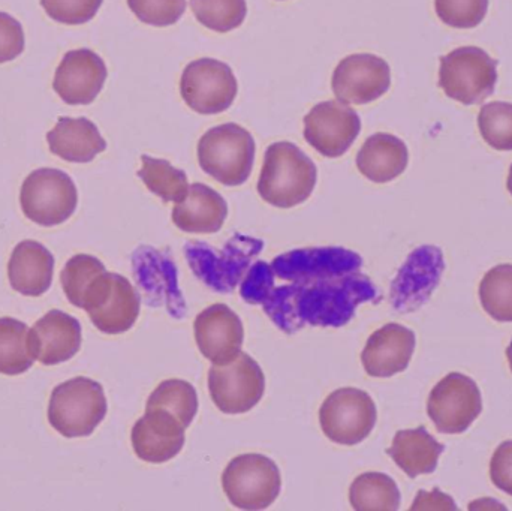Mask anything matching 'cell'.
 <instances>
[{"label": "cell", "instance_id": "cell-1", "mask_svg": "<svg viewBox=\"0 0 512 511\" xmlns=\"http://www.w3.org/2000/svg\"><path fill=\"white\" fill-rule=\"evenodd\" d=\"M378 287L361 272L309 282L274 284L262 302L270 320L286 335L304 326L343 327L354 318L358 306L378 303Z\"/></svg>", "mask_w": 512, "mask_h": 511}, {"label": "cell", "instance_id": "cell-2", "mask_svg": "<svg viewBox=\"0 0 512 511\" xmlns=\"http://www.w3.org/2000/svg\"><path fill=\"white\" fill-rule=\"evenodd\" d=\"M318 170L295 144L279 141L267 147L258 180V194L265 203L291 209L312 195Z\"/></svg>", "mask_w": 512, "mask_h": 511}, {"label": "cell", "instance_id": "cell-3", "mask_svg": "<svg viewBox=\"0 0 512 511\" xmlns=\"http://www.w3.org/2000/svg\"><path fill=\"white\" fill-rule=\"evenodd\" d=\"M262 249L261 239L236 234L221 251L197 240L186 243L183 251L192 272L204 285L216 293L228 294L242 284Z\"/></svg>", "mask_w": 512, "mask_h": 511}, {"label": "cell", "instance_id": "cell-4", "mask_svg": "<svg viewBox=\"0 0 512 511\" xmlns=\"http://www.w3.org/2000/svg\"><path fill=\"white\" fill-rule=\"evenodd\" d=\"M104 387L87 377H75L54 387L48 422L66 438L89 437L107 416Z\"/></svg>", "mask_w": 512, "mask_h": 511}, {"label": "cell", "instance_id": "cell-5", "mask_svg": "<svg viewBox=\"0 0 512 511\" xmlns=\"http://www.w3.org/2000/svg\"><path fill=\"white\" fill-rule=\"evenodd\" d=\"M255 140L236 123L209 129L198 143V162L204 173L225 186H240L251 177Z\"/></svg>", "mask_w": 512, "mask_h": 511}, {"label": "cell", "instance_id": "cell-6", "mask_svg": "<svg viewBox=\"0 0 512 511\" xmlns=\"http://www.w3.org/2000/svg\"><path fill=\"white\" fill-rule=\"evenodd\" d=\"M498 62L483 48L460 47L441 57L439 86L448 98L481 104L495 92Z\"/></svg>", "mask_w": 512, "mask_h": 511}, {"label": "cell", "instance_id": "cell-7", "mask_svg": "<svg viewBox=\"0 0 512 511\" xmlns=\"http://www.w3.org/2000/svg\"><path fill=\"white\" fill-rule=\"evenodd\" d=\"M140 308L141 296L131 282L107 270L96 276L81 300V309L105 335H120L131 330Z\"/></svg>", "mask_w": 512, "mask_h": 511}, {"label": "cell", "instance_id": "cell-8", "mask_svg": "<svg viewBox=\"0 0 512 511\" xmlns=\"http://www.w3.org/2000/svg\"><path fill=\"white\" fill-rule=\"evenodd\" d=\"M20 204L30 221L41 227H56L68 221L77 210V186L65 171L39 168L24 180Z\"/></svg>", "mask_w": 512, "mask_h": 511}, {"label": "cell", "instance_id": "cell-9", "mask_svg": "<svg viewBox=\"0 0 512 511\" xmlns=\"http://www.w3.org/2000/svg\"><path fill=\"white\" fill-rule=\"evenodd\" d=\"M222 486L230 503L240 510H264L277 500L282 488L280 471L267 456L234 458L222 474Z\"/></svg>", "mask_w": 512, "mask_h": 511}, {"label": "cell", "instance_id": "cell-10", "mask_svg": "<svg viewBox=\"0 0 512 511\" xmlns=\"http://www.w3.org/2000/svg\"><path fill=\"white\" fill-rule=\"evenodd\" d=\"M132 273L150 308H164L170 317L182 320L188 314L179 285V272L170 254L152 246H140L132 254Z\"/></svg>", "mask_w": 512, "mask_h": 511}, {"label": "cell", "instance_id": "cell-11", "mask_svg": "<svg viewBox=\"0 0 512 511\" xmlns=\"http://www.w3.org/2000/svg\"><path fill=\"white\" fill-rule=\"evenodd\" d=\"M376 419V405L369 393L351 387L331 393L319 410L325 437L342 446L363 443L375 428Z\"/></svg>", "mask_w": 512, "mask_h": 511}, {"label": "cell", "instance_id": "cell-12", "mask_svg": "<svg viewBox=\"0 0 512 511\" xmlns=\"http://www.w3.org/2000/svg\"><path fill=\"white\" fill-rule=\"evenodd\" d=\"M237 92L239 83L230 65L209 57L189 63L180 80L183 101L200 114H219L228 110Z\"/></svg>", "mask_w": 512, "mask_h": 511}, {"label": "cell", "instance_id": "cell-13", "mask_svg": "<svg viewBox=\"0 0 512 511\" xmlns=\"http://www.w3.org/2000/svg\"><path fill=\"white\" fill-rule=\"evenodd\" d=\"M209 390L212 401L222 413L245 414L264 396V372L249 354L240 353L227 365L212 366Z\"/></svg>", "mask_w": 512, "mask_h": 511}, {"label": "cell", "instance_id": "cell-14", "mask_svg": "<svg viewBox=\"0 0 512 511\" xmlns=\"http://www.w3.org/2000/svg\"><path fill=\"white\" fill-rule=\"evenodd\" d=\"M483 411L478 384L453 372L439 381L427 401V414L441 434H463Z\"/></svg>", "mask_w": 512, "mask_h": 511}, {"label": "cell", "instance_id": "cell-15", "mask_svg": "<svg viewBox=\"0 0 512 511\" xmlns=\"http://www.w3.org/2000/svg\"><path fill=\"white\" fill-rule=\"evenodd\" d=\"M444 270V254L436 246L424 245L412 251L391 284V306L400 314H409L426 305Z\"/></svg>", "mask_w": 512, "mask_h": 511}, {"label": "cell", "instance_id": "cell-16", "mask_svg": "<svg viewBox=\"0 0 512 511\" xmlns=\"http://www.w3.org/2000/svg\"><path fill=\"white\" fill-rule=\"evenodd\" d=\"M363 258L357 252L337 246L295 249L271 261L276 279L282 282H309L360 272Z\"/></svg>", "mask_w": 512, "mask_h": 511}, {"label": "cell", "instance_id": "cell-17", "mask_svg": "<svg viewBox=\"0 0 512 511\" xmlns=\"http://www.w3.org/2000/svg\"><path fill=\"white\" fill-rule=\"evenodd\" d=\"M360 131L357 111L340 101L316 104L304 117V138L325 158L345 155Z\"/></svg>", "mask_w": 512, "mask_h": 511}, {"label": "cell", "instance_id": "cell-18", "mask_svg": "<svg viewBox=\"0 0 512 511\" xmlns=\"http://www.w3.org/2000/svg\"><path fill=\"white\" fill-rule=\"evenodd\" d=\"M391 86L390 65L375 54H351L334 69L333 87L337 101L346 105H364L376 101Z\"/></svg>", "mask_w": 512, "mask_h": 511}, {"label": "cell", "instance_id": "cell-19", "mask_svg": "<svg viewBox=\"0 0 512 511\" xmlns=\"http://www.w3.org/2000/svg\"><path fill=\"white\" fill-rule=\"evenodd\" d=\"M107 75V65L95 51L89 48L72 50L57 66L54 92L65 104L89 105L101 93Z\"/></svg>", "mask_w": 512, "mask_h": 511}, {"label": "cell", "instance_id": "cell-20", "mask_svg": "<svg viewBox=\"0 0 512 511\" xmlns=\"http://www.w3.org/2000/svg\"><path fill=\"white\" fill-rule=\"evenodd\" d=\"M195 341L213 365H227L240 354L245 329L239 315L227 305L204 309L194 323Z\"/></svg>", "mask_w": 512, "mask_h": 511}, {"label": "cell", "instance_id": "cell-21", "mask_svg": "<svg viewBox=\"0 0 512 511\" xmlns=\"http://www.w3.org/2000/svg\"><path fill=\"white\" fill-rule=\"evenodd\" d=\"M185 426L165 410H146L132 428L135 455L149 464H165L185 446Z\"/></svg>", "mask_w": 512, "mask_h": 511}, {"label": "cell", "instance_id": "cell-22", "mask_svg": "<svg viewBox=\"0 0 512 511\" xmlns=\"http://www.w3.org/2000/svg\"><path fill=\"white\" fill-rule=\"evenodd\" d=\"M415 333L408 327L390 323L376 330L363 353L361 363L367 375L375 378H390L408 368L414 356Z\"/></svg>", "mask_w": 512, "mask_h": 511}, {"label": "cell", "instance_id": "cell-23", "mask_svg": "<svg viewBox=\"0 0 512 511\" xmlns=\"http://www.w3.org/2000/svg\"><path fill=\"white\" fill-rule=\"evenodd\" d=\"M33 353L45 366L68 362L81 348L80 321L62 311L47 312L30 330Z\"/></svg>", "mask_w": 512, "mask_h": 511}, {"label": "cell", "instance_id": "cell-24", "mask_svg": "<svg viewBox=\"0 0 512 511\" xmlns=\"http://www.w3.org/2000/svg\"><path fill=\"white\" fill-rule=\"evenodd\" d=\"M54 257L35 240H23L15 246L8 264L11 288L27 297H39L53 284Z\"/></svg>", "mask_w": 512, "mask_h": 511}, {"label": "cell", "instance_id": "cell-25", "mask_svg": "<svg viewBox=\"0 0 512 511\" xmlns=\"http://www.w3.org/2000/svg\"><path fill=\"white\" fill-rule=\"evenodd\" d=\"M228 216V204L219 192L203 183L189 186L185 200L173 210V222L179 230L192 234L218 233Z\"/></svg>", "mask_w": 512, "mask_h": 511}, {"label": "cell", "instance_id": "cell-26", "mask_svg": "<svg viewBox=\"0 0 512 511\" xmlns=\"http://www.w3.org/2000/svg\"><path fill=\"white\" fill-rule=\"evenodd\" d=\"M47 141L53 155L75 164L92 162L107 149L98 126L87 117H60Z\"/></svg>", "mask_w": 512, "mask_h": 511}, {"label": "cell", "instance_id": "cell-27", "mask_svg": "<svg viewBox=\"0 0 512 511\" xmlns=\"http://www.w3.org/2000/svg\"><path fill=\"white\" fill-rule=\"evenodd\" d=\"M406 144L396 135L378 132L364 141L357 155V167L373 183H388L397 179L408 167Z\"/></svg>", "mask_w": 512, "mask_h": 511}, {"label": "cell", "instance_id": "cell-28", "mask_svg": "<svg viewBox=\"0 0 512 511\" xmlns=\"http://www.w3.org/2000/svg\"><path fill=\"white\" fill-rule=\"evenodd\" d=\"M444 450L445 446L438 443L424 426H420L397 432L387 453L403 473L415 479L423 474L435 473Z\"/></svg>", "mask_w": 512, "mask_h": 511}, {"label": "cell", "instance_id": "cell-29", "mask_svg": "<svg viewBox=\"0 0 512 511\" xmlns=\"http://www.w3.org/2000/svg\"><path fill=\"white\" fill-rule=\"evenodd\" d=\"M35 359L29 327L15 318H0V374H24Z\"/></svg>", "mask_w": 512, "mask_h": 511}, {"label": "cell", "instance_id": "cell-30", "mask_svg": "<svg viewBox=\"0 0 512 511\" xmlns=\"http://www.w3.org/2000/svg\"><path fill=\"white\" fill-rule=\"evenodd\" d=\"M349 501L357 511H396L400 507V491L387 474L364 473L352 483Z\"/></svg>", "mask_w": 512, "mask_h": 511}, {"label": "cell", "instance_id": "cell-31", "mask_svg": "<svg viewBox=\"0 0 512 511\" xmlns=\"http://www.w3.org/2000/svg\"><path fill=\"white\" fill-rule=\"evenodd\" d=\"M143 167L138 171V177L143 180L146 188L158 195L165 203H180L185 200L189 191L188 176L185 171L173 167L165 159L152 156H141Z\"/></svg>", "mask_w": 512, "mask_h": 511}, {"label": "cell", "instance_id": "cell-32", "mask_svg": "<svg viewBox=\"0 0 512 511\" xmlns=\"http://www.w3.org/2000/svg\"><path fill=\"white\" fill-rule=\"evenodd\" d=\"M146 410H165L189 428L198 413V395L191 383L167 380L156 387L147 401Z\"/></svg>", "mask_w": 512, "mask_h": 511}, {"label": "cell", "instance_id": "cell-33", "mask_svg": "<svg viewBox=\"0 0 512 511\" xmlns=\"http://www.w3.org/2000/svg\"><path fill=\"white\" fill-rule=\"evenodd\" d=\"M480 300L493 320L512 323V264H499L484 275Z\"/></svg>", "mask_w": 512, "mask_h": 511}, {"label": "cell", "instance_id": "cell-34", "mask_svg": "<svg viewBox=\"0 0 512 511\" xmlns=\"http://www.w3.org/2000/svg\"><path fill=\"white\" fill-rule=\"evenodd\" d=\"M191 8L203 26L219 33L242 26L248 15L246 0H191Z\"/></svg>", "mask_w": 512, "mask_h": 511}, {"label": "cell", "instance_id": "cell-35", "mask_svg": "<svg viewBox=\"0 0 512 511\" xmlns=\"http://www.w3.org/2000/svg\"><path fill=\"white\" fill-rule=\"evenodd\" d=\"M478 128L484 141L495 150H512V104L495 101L483 105L478 114Z\"/></svg>", "mask_w": 512, "mask_h": 511}, {"label": "cell", "instance_id": "cell-36", "mask_svg": "<svg viewBox=\"0 0 512 511\" xmlns=\"http://www.w3.org/2000/svg\"><path fill=\"white\" fill-rule=\"evenodd\" d=\"M105 266L101 260L87 254L74 255L71 260L63 267L60 273V282H62L63 291L66 299L72 305L80 308L81 299L86 293L89 285L92 284L96 276L105 272Z\"/></svg>", "mask_w": 512, "mask_h": 511}, {"label": "cell", "instance_id": "cell-37", "mask_svg": "<svg viewBox=\"0 0 512 511\" xmlns=\"http://www.w3.org/2000/svg\"><path fill=\"white\" fill-rule=\"evenodd\" d=\"M435 9L447 26L472 29L486 18L489 0H435Z\"/></svg>", "mask_w": 512, "mask_h": 511}, {"label": "cell", "instance_id": "cell-38", "mask_svg": "<svg viewBox=\"0 0 512 511\" xmlns=\"http://www.w3.org/2000/svg\"><path fill=\"white\" fill-rule=\"evenodd\" d=\"M138 20L155 27L173 26L186 11V0H128Z\"/></svg>", "mask_w": 512, "mask_h": 511}, {"label": "cell", "instance_id": "cell-39", "mask_svg": "<svg viewBox=\"0 0 512 511\" xmlns=\"http://www.w3.org/2000/svg\"><path fill=\"white\" fill-rule=\"evenodd\" d=\"M104 0H41L42 8L57 23L78 26L95 18Z\"/></svg>", "mask_w": 512, "mask_h": 511}, {"label": "cell", "instance_id": "cell-40", "mask_svg": "<svg viewBox=\"0 0 512 511\" xmlns=\"http://www.w3.org/2000/svg\"><path fill=\"white\" fill-rule=\"evenodd\" d=\"M274 284H276V276L271 269V264L256 261L243 278L240 296L249 305L261 306Z\"/></svg>", "mask_w": 512, "mask_h": 511}, {"label": "cell", "instance_id": "cell-41", "mask_svg": "<svg viewBox=\"0 0 512 511\" xmlns=\"http://www.w3.org/2000/svg\"><path fill=\"white\" fill-rule=\"evenodd\" d=\"M26 39L20 21L12 15L0 12V63L17 59L24 51Z\"/></svg>", "mask_w": 512, "mask_h": 511}, {"label": "cell", "instance_id": "cell-42", "mask_svg": "<svg viewBox=\"0 0 512 511\" xmlns=\"http://www.w3.org/2000/svg\"><path fill=\"white\" fill-rule=\"evenodd\" d=\"M490 479L496 488L512 497V440L502 443L493 453Z\"/></svg>", "mask_w": 512, "mask_h": 511}, {"label": "cell", "instance_id": "cell-43", "mask_svg": "<svg viewBox=\"0 0 512 511\" xmlns=\"http://www.w3.org/2000/svg\"><path fill=\"white\" fill-rule=\"evenodd\" d=\"M411 510H457L453 498L442 494L438 488L433 492L420 491Z\"/></svg>", "mask_w": 512, "mask_h": 511}, {"label": "cell", "instance_id": "cell-44", "mask_svg": "<svg viewBox=\"0 0 512 511\" xmlns=\"http://www.w3.org/2000/svg\"><path fill=\"white\" fill-rule=\"evenodd\" d=\"M507 188L508 191H510V194L512 195V165L510 168V174H508Z\"/></svg>", "mask_w": 512, "mask_h": 511}, {"label": "cell", "instance_id": "cell-45", "mask_svg": "<svg viewBox=\"0 0 512 511\" xmlns=\"http://www.w3.org/2000/svg\"><path fill=\"white\" fill-rule=\"evenodd\" d=\"M507 359L508 363H510V369L512 371V341L510 347L507 348Z\"/></svg>", "mask_w": 512, "mask_h": 511}]
</instances>
